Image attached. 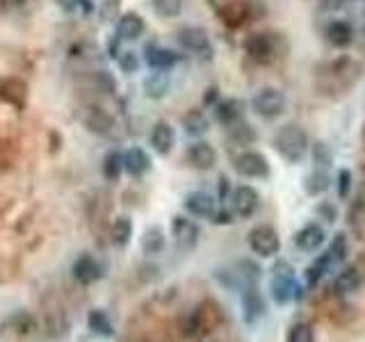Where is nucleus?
<instances>
[{
  "instance_id": "10",
  "label": "nucleus",
  "mask_w": 365,
  "mask_h": 342,
  "mask_svg": "<svg viewBox=\"0 0 365 342\" xmlns=\"http://www.w3.org/2000/svg\"><path fill=\"white\" fill-rule=\"evenodd\" d=\"M267 310L265 306V299L261 297V292L256 285H247L242 288V315H245L247 324H254L256 319H261Z\"/></svg>"
},
{
  "instance_id": "26",
  "label": "nucleus",
  "mask_w": 365,
  "mask_h": 342,
  "mask_svg": "<svg viewBox=\"0 0 365 342\" xmlns=\"http://www.w3.org/2000/svg\"><path fill=\"white\" fill-rule=\"evenodd\" d=\"M144 91L148 98H162L169 91V76L167 71H155L144 80Z\"/></svg>"
},
{
  "instance_id": "23",
  "label": "nucleus",
  "mask_w": 365,
  "mask_h": 342,
  "mask_svg": "<svg viewBox=\"0 0 365 342\" xmlns=\"http://www.w3.org/2000/svg\"><path fill=\"white\" fill-rule=\"evenodd\" d=\"M361 274H359V269L356 267H345L342 272L335 276V281H333V288L338 295H352V292H356L361 288Z\"/></svg>"
},
{
  "instance_id": "3",
  "label": "nucleus",
  "mask_w": 365,
  "mask_h": 342,
  "mask_svg": "<svg viewBox=\"0 0 365 342\" xmlns=\"http://www.w3.org/2000/svg\"><path fill=\"white\" fill-rule=\"evenodd\" d=\"M274 276H272V285H269V290H272V299H274L276 304H288L290 299H295L299 297L297 292H299V285L295 281V269H292L288 262L285 260H278L276 265H274Z\"/></svg>"
},
{
  "instance_id": "14",
  "label": "nucleus",
  "mask_w": 365,
  "mask_h": 342,
  "mask_svg": "<svg viewBox=\"0 0 365 342\" xmlns=\"http://www.w3.org/2000/svg\"><path fill=\"white\" fill-rule=\"evenodd\" d=\"M144 30H146V23H144V19H142L137 12H126L124 16L119 19V23H117V37L121 41L140 39L142 34H144Z\"/></svg>"
},
{
  "instance_id": "29",
  "label": "nucleus",
  "mask_w": 365,
  "mask_h": 342,
  "mask_svg": "<svg viewBox=\"0 0 365 342\" xmlns=\"http://www.w3.org/2000/svg\"><path fill=\"white\" fill-rule=\"evenodd\" d=\"M87 326L94 333H98V336H105L110 338L114 336V326H112V319L105 315L103 310H91L87 315Z\"/></svg>"
},
{
  "instance_id": "38",
  "label": "nucleus",
  "mask_w": 365,
  "mask_h": 342,
  "mask_svg": "<svg viewBox=\"0 0 365 342\" xmlns=\"http://www.w3.org/2000/svg\"><path fill=\"white\" fill-rule=\"evenodd\" d=\"M288 342H313V329L311 324L306 322H299L290 329V336H288Z\"/></svg>"
},
{
  "instance_id": "20",
  "label": "nucleus",
  "mask_w": 365,
  "mask_h": 342,
  "mask_svg": "<svg viewBox=\"0 0 365 342\" xmlns=\"http://www.w3.org/2000/svg\"><path fill=\"white\" fill-rule=\"evenodd\" d=\"M0 98L5 103L14 105V108H23L25 98H27V87L23 80H16V78H10V80L0 82Z\"/></svg>"
},
{
  "instance_id": "36",
  "label": "nucleus",
  "mask_w": 365,
  "mask_h": 342,
  "mask_svg": "<svg viewBox=\"0 0 365 342\" xmlns=\"http://www.w3.org/2000/svg\"><path fill=\"white\" fill-rule=\"evenodd\" d=\"M117 62H119V69L124 71V73H135V71L140 69V57H137V53H133V51L119 53Z\"/></svg>"
},
{
  "instance_id": "22",
  "label": "nucleus",
  "mask_w": 365,
  "mask_h": 342,
  "mask_svg": "<svg viewBox=\"0 0 365 342\" xmlns=\"http://www.w3.org/2000/svg\"><path fill=\"white\" fill-rule=\"evenodd\" d=\"M240 117H242V103L238 98H224V101H217V105H214V119L221 126L238 124Z\"/></svg>"
},
{
  "instance_id": "9",
  "label": "nucleus",
  "mask_w": 365,
  "mask_h": 342,
  "mask_svg": "<svg viewBox=\"0 0 365 342\" xmlns=\"http://www.w3.org/2000/svg\"><path fill=\"white\" fill-rule=\"evenodd\" d=\"M185 158H188L190 167H195L199 171H208L217 165V151L208 141H195V144L188 146L185 151Z\"/></svg>"
},
{
  "instance_id": "27",
  "label": "nucleus",
  "mask_w": 365,
  "mask_h": 342,
  "mask_svg": "<svg viewBox=\"0 0 365 342\" xmlns=\"http://www.w3.org/2000/svg\"><path fill=\"white\" fill-rule=\"evenodd\" d=\"M131 238H133V219L126 217V215L114 219V224H112V242L114 244L126 247L128 242H131Z\"/></svg>"
},
{
  "instance_id": "42",
  "label": "nucleus",
  "mask_w": 365,
  "mask_h": 342,
  "mask_svg": "<svg viewBox=\"0 0 365 342\" xmlns=\"http://www.w3.org/2000/svg\"><path fill=\"white\" fill-rule=\"evenodd\" d=\"M214 101H217V89L210 87V89H208V94H203V103H206V105H217Z\"/></svg>"
},
{
  "instance_id": "31",
  "label": "nucleus",
  "mask_w": 365,
  "mask_h": 342,
  "mask_svg": "<svg viewBox=\"0 0 365 342\" xmlns=\"http://www.w3.org/2000/svg\"><path fill=\"white\" fill-rule=\"evenodd\" d=\"M121 171L124 169V155L117 153V151H110L103 158V176L107 178V181H117V178L121 176Z\"/></svg>"
},
{
  "instance_id": "6",
  "label": "nucleus",
  "mask_w": 365,
  "mask_h": 342,
  "mask_svg": "<svg viewBox=\"0 0 365 342\" xmlns=\"http://www.w3.org/2000/svg\"><path fill=\"white\" fill-rule=\"evenodd\" d=\"M178 44H181L185 51L195 53L199 57H212L210 37L203 27H197V25L181 27V30H178Z\"/></svg>"
},
{
  "instance_id": "19",
  "label": "nucleus",
  "mask_w": 365,
  "mask_h": 342,
  "mask_svg": "<svg viewBox=\"0 0 365 342\" xmlns=\"http://www.w3.org/2000/svg\"><path fill=\"white\" fill-rule=\"evenodd\" d=\"M82 124L96 135H107L114 128V119L101 108H87L82 112Z\"/></svg>"
},
{
  "instance_id": "16",
  "label": "nucleus",
  "mask_w": 365,
  "mask_h": 342,
  "mask_svg": "<svg viewBox=\"0 0 365 342\" xmlns=\"http://www.w3.org/2000/svg\"><path fill=\"white\" fill-rule=\"evenodd\" d=\"M181 62V55L162 46H146V64L153 71H169Z\"/></svg>"
},
{
  "instance_id": "11",
  "label": "nucleus",
  "mask_w": 365,
  "mask_h": 342,
  "mask_svg": "<svg viewBox=\"0 0 365 342\" xmlns=\"http://www.w3.org/2000/svg\"><path fill=\"white\" fill-rule=\"evenodd\" d=\"M171 235H174L176 244L181 249H195L201 231H199V226L192 222V219L174 217V222H171Z\"/></svg>"
},
{
  "instance_id": "4",
  "label": "nucleus",
  "mask_w": 365,
  "mask_h": 342,
  "mask_svg": "<svg viewBox=\"0 0 365 342\" xmlns=\"http://www.w3.org/2000/svg\"><path fill=\"white\" fill-rule=\"evenodd\" d=\"M245 53L256 64H269L278 57V34L252 32L245 39Z\"/></svg>"
},
{
  "instance_id": "18",
  "label": "nucleus",
  "mask_w": 365,
  "mask_h": 342,
  "mask_svg": "<svg viewBox=\"0 0 365 342\" xmlns=\"http://www.w3.org/2000/svg\"><path fill=\"white\" fill-rule=\"evenodd\" d=\"M124 169L135 178L144 176L146 171L151 169V155H148L144 148H140V146L128 148V151L124 153Z\"/></svg>"
},
{
  "instance_id": "35",
  "label": "nucleus",
  "mask_w": 365,
  "mask_h": 342,
  "mask_svg": "<svg viewBox=\"0 0 365 342\" xmlns=\"http://www.w3.org/2000/svg\"><path fill=\"white\" fill-rule=\"evenodd\" d=\"M313 162H315V169H329L331 167V151H329V146L324 141H318V144L313 146Z\"/></svg>"
},
{
  "instance_id": "21",
  "label": "nucleus",
  "mask_w": 365,
  "mask_h": 342,
  "mask_svg": "<svg viewBox=\"0 0 365 342\" xmlns=\"http://www.w3.org/2000/svg\"><path fill=\"white\" fill-rule=\"evenodd\" d=\"M327 41L335 48H347L354 41V30L347 21H331L327 25Z\"/></svg>"
},
{
  "instance_id": "32",
  "label": "nucleus",
  "mask_w": 365,
  "mask_h": 342,
  "mask_svg": "<svg viewBox=\"0 0 365 342\" xmlns=\"http://www.w3.org/2000/svg\"><path fill=\"white\" fill-rule=\"evenodd\" d=\"M228 137H231V141H235V144H240V146H247V144H252V141L256 139V133H254V128L245 124V121H238V124H233V126H228Z\"/></svg>"
},
{
  "instance_id": "12",
  "label": "nucleus",
  "mask_w": 365,
  "mask_h": 342,
  "mask_svg": "<svg viewBox=\"0 0 365 342\" xmlns=\"http://www.w3.org/2000/svg\"><path fill=\"white\" fill-rule=\"evenodd\" d=\"M74 276L82 285H91V283H96L103 276V267H101V262L94 258V255L82 253L80 258L74 262Z\"/></svg>"
},
{
  "instance_id": "8",
  "label": "nucleus",
  "mask_w": 365,
  "mask_h": 342,
  "mask_svg": "<svg viewBox=\"0 0 365 342\" xmlns=\"http://www.w3.org/2000/svg\"><path fill=\"white\" fill-rule=\"evenodd\" d=\"M231 201H233L235 215L242 217V219H249V217L256 215V210H258L261 196H258V192L252 187V185H240V187L233 190Z\"/></svg>"
},
{
  "instance_id": "37",
  "label": "nucleus",
  "mask_w": 365,
  "mask_h": 342,
  "mask_svg": "<svg viewBox=\"0 0 365 342\" xmlns=\"http://www.w3.org/2000/svg\"><path fill=\"white\" fill-rule=\"evenodd\" d=\"M57 3H60V7L67 14H76V12L91 14V10H94L91 0H57Z\"/></svg>"
},
{
  "instance_id": "13",
  "label": "nucleus",
  "mask_w": 365,
  "mask_h": 342,
  "mask_svg": "<svg viewBox=\"0 0 365 342\" xmlns=\"http://www.w3.org/2000/svg\"><path fill=\"white\" fill-rule=\"evenodd\" d=\"M176 144V130L169 121H157L151 130V146L155 153L167 155L171 153V148Z\"/></svg>"
},
{
  "instance_id": "5",
  "label": "nucleus",
  "mask_w": 365,
  "mask_h": 342,
  "mask_svg": "<svg viewBox=\"0 0 365 342\" xmlns=\"http://www.w3.org/2000/svg\"><path fill=\"white\" fill-rule=\"evenodd\" d=\"M249 247L261 258H274L278 249H281V238H278V233L272 226L263 224V226H256L249 233Z\"/></svg>"
},
{
  "instance_id": "40",
  "label": "nucleus",
  "mask_w": 365,
  "mask_h": 342,
  "mask_svg": "<svg viewBox=\"0 0 365 342\" xmlns=\"http://www.w3.org/2000/svg\"><path fill=\"white\" fill-rule=\"evenodd\" d=\"M212 222H214V224H231V222H233V215H231L228 210H214Z\"/></svg>"
},
{
  "instance_id": "24",
  "label": "nucleus",
  "mask_w": 365,
  "mask_h": 342,
  "mask_svg": "<svg viewBox=\"0 0 365 342\" xmlns=\"http://www.w3.org/2000/svg\"><path fill=\"white\" fill-rule=\"evenodd\" d=\"M329 187H331V176L327 174V169H315L304 178V190H306V194H311V196L324 194Z\"/></svg>"
},
{
  "instance_id": "2",
  "label": "nucleus",
  "mask_w": 365,
  "mask_h": 342,
  "mask_svg": "<svg viewBox=\"0 0 365 342\" xmlns=\"http://www.w3.org/2000/svg\"><path fill=\"white\" fill-rule=\"evenodd\" d=\"M288 108V98L281 89L276 87H263L252 98V110L258 114L261 119H278Z\"/></svg>"
},
{
  "instance_id": "41",
  "label": "nucleus",
  "mask_w": 365,
  "mask_h": 342,
  "mask_svg": "<svg viewBox=\"0 0 365 342\" xmlns=\"http://www.w3.org/2000/svg\"><path fill=\"white\" fill-rule=\"evenodd\" d=\"M228 194V178L226 176H219V198L224 201Z\"/></svg>"
},
{
  "instance_id": "39",
  "label": "nucleus",
  "mask_w": 365,
  "mask_h": 342,
  "mask_svg": "<svg viewBox=\"0 0 365 342\" xmlns=\"http://www.w3.org/2000/svg\"><path fill=\"white\" fill-rule=\"evenodd\" d=\"M349 192H352V171L349 169H340L338 171V196L347 198Z\"/></svg>"
},
{
  "instance_id": "34",
  "label": "nucleus",
  "mask_w": 365,
  "mask_h": 342,
  "mask_svg": "<svg viewBox=\"0 0 365 342\" xmlns=\"http://www.w3.org/2000/svg\"><path fill=\"white\" fill-rule=\"evenodd\" d=\"M151 7L157 16L174 19L183 12V0H151Z\"/></svg>"
},
{
  "instance_id": "17",
  "label": "nucleus",
  "mask_w": 365,
  "mask_h": 342,
  "mask_svg": "<svg viewBox=\"0 0 365 342\" xmlns=\"http://www.w3.org/2000/svg\"><path fill=\"white\" fill-rule=\"evenodd\" d=\"M183 205H185V210L195 217L212 219V215H214V198L210 194H206V192H190V194L185 196Z\"/></svg>"
},
{
  "instance_id": "33",
  "label": "nucleus",
  "mask_w": 365,
  "mask_h": 342,
  "mask_svg": "<svg viewBox=\"0 0 365 342\" xmlns=\"http://www.w3.org/2000/svg\"><path fill=\"white\" fill-rule=\"evenodd\" d=\"M349 253V247H347V235L345 233H335V238L331 242V247H329L327 255L331 258L333 265H340V262H345Z\"/></svg>"
},
{
  "instance_id": "25",
  "label": "nucleus",
  "mask_w": 365,
  "mask_h": 342,
  "mask_svg": "<svg viewBox=\"0 0 365 342\" xmlns=\"http://www.w3.org/2000/svg\"><path fill=\"white\" fill-rule=\"evenodd\" d=\"M183 128H185V133L192 135V137H199V135L210 130V121L201 110H190L183 117Z\"/></svg>"
},
{
  "instance_id": "43",
  "label": "nucleus",
  "mask_w": 365,
  "mask_h": 342,
  "mask_svg": "<svg viewBox=\"0 0 365 342\" xmlns=\"http://www.w3.org/2000/svg\"><path fill=\"white\" fill-rule=\"evenodd\" d=\"M21 3H23V0H5L7 7H16V5H21Z\"/></svg>"
},
{
  "instance_id": "15",
  "label": "nucleus",
  "mask_w": 365,
  "mask_h": 342,
  "mask_svg": "<svg viewBox=\"0 0 365 342\" xmlns=\"http://www.w3.org/2000/svg\"><path fill=\"white\" fill-rule=\"evenodd\" d=\"M322 242H324V228L320 224H306L295 233V247L306 253H313L315 249H320Z\"/></svg>"
},
{
  "instance_id": "28",
  "label": "nucleus",
  "mask_w": 365,
  "mask_h": 342,
  "mask_svg": "<svg viewBox=\"0 0 365 342\" xmlns=\"http://www.w3.org/2000/svg\"><path fill=\"white\" fill-rule=\"evenodd\" d=\"M331 267H333L331 258H329L327 253H322L320 258L315 260L309 269H306V285H309V288H315V285L322 281V276H324Z\"/></svg>"
},
{
  "instance_id": "30",
  "label": "nucleus",
  "mask_w": 365,
  "mask_h": 342,
  "mask_svg": "<svg viewBox=\"0 0 365 342\" xmlns=\"http://www.w3.org/2000/svg\"><path fill=\"white\" fill-rule=\"evenodd\" d=\"M142 249H144V253L146 255H155V253H160L162 249H164V233H162V228H148V231L144 233V238H142Z\"/></svg>"
},
{
  "instance_id": "7",
  "label": "nucleus",
  "mask_w": 365,
  "mask_h": 342,
  "mask_svg": "<svg viewBox=\"0 0 365 342\" xmlns=\"http://www.w3.org/2000/svg\"><path fill=\"white\" fill-rule=\"evenodd\" d=\"M233 169L245 178H267L269 176V162L258 151H242L233 160Z\"/></svg>"
},
{
  "instance_id": "1",
  "label": "nucleus",
  "mask_w": 365,
  "mask_h": 342,
  "mask_svg": "<svg viewBox=\"0 0 365 342\" xmlns=\"http://www.w3.org/2000/svg\"><path fill=\"white\" fill-rule=\"evenodd\" d=\"M272 146H274V151L283 160L297 165L309 153V135H306V130L299 124H285L276 130L274 139H272Z\"/></svg>"
}]
</instances>
